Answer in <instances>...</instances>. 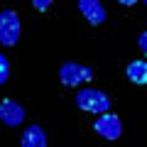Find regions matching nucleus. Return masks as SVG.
<instances>
[{"mask_svg":"<svg viewBox=\"0 0 147 147\" xmlns=\"http://www.w3.org/2000/svg\"><path fill=\"white\" fill-rule=\"evenodd\" d=\"M118 3H120V5H125V7H130V5H135L137 0H118Z\"/></svg>","mask_w":147,"mask_h":147,"instance_id":"12","label":"nucleus"},{"mask_svg":"<svg viewBox=\"0 0 147 147\" xmlns=\"http://www.w3.org/2000/svg\"><path fill=\"white\" fill-rule=\"evenodd\" d=\"M22 145L25 147H47V132L39 125H30L22 132Z\"/></svg>","mask_w":147,"mask_h":147,"instance_id":"7","label":"nucleus"},{"mask_svg":"<svg viewBox=\"0 0 147 147\" xmlns=\"http://www.w3.org/2000/svg\"><path fill=\"white\" fill-rule=\"evenodd\" d=\"M25 108H22L20 103H15L12 98H5L3 103H0V120L5 123L7 127H17L22 125V120H25Z\"/></svg>","mask_w":147,"mask_h":147,"instance_id":"5","label":"nucleus"},{"mask_svg":"<svg viewBox=\"0 0 147 147\" xmlns=\"http://www.w3.org/2000/svg\"><path fill=\"white\" fill-rule=\"evenodd\" d=\"M145 5H147V0H145Z\"/></svg>","mask_w":147,"mask_h":147,"instance_id":"13","label":"nucleus"},{"mask_svg":"<svg viewBox=\"0 0 147 147\" xmlns=\"http://www.w3.org/2000/svg\"><path fill=\"white\" fill-rule=\"evenodd\" d=\"M59 79H61L64 86L76 88V86L88 84V81L93 79V69L84 66V64H76V61H66V64H61V69H59Z\"/></svg>","mask_w":147,"mask_h":147,"instance_id":"2","label":"nucleus"},{"mask_svg":"<svg viewBox=\"0 0 147 147\" xmlns=\"http://www.w3.org/2000/svg\"><path fill=\"white\" fill-rule=\"evenodd\" d=\"M93 130L98 132L100 137H105V140H118V137L123 135V123L120 118L115 115V113H100L98 120L93 123Z\"/></svg>","mask_w":147,"mask_h":147,"instance_id":"4","label":"nucleus"},{"mask_svg":"<svg viewBox=\"0 0 147 147\" xmlns=\"http://www.w3.org/2000/svg\"><path fill=\"white\" fill-rule=\"evenodd\" d=\"M7 79H10V61L5 54H0V84H7Z\"/></svg>","mask_w":147,"mask_h":147,"instance_id":"9","label":"nucleus"},{"mask_svg":"<svg viewBox=\"0 0 147 147\" xmlns=\"http://www.w3.org/2000/svg\"><path fill=\"white\" fill-rule=\"evenodd\" d=\"M137 47H140V52L147 57V32H142V34L137 37Z\"/></svg>","mask_w":147,"mask_h":147,"instance_id":"11","label":"nucleus"},{"mask_svg":"<svg viewBox=\"0 0 147 147\" xmlns=\"http://www.w3.org/2000/svg\"><path fill=\"white\" fill-rule=\"evenodd\" d=\"M30 3H32V7H34L37 12H47L49 7H52L54 0H30Z\"/></svg>","mask_w":147,"mask_h":147,"instance_id":"10","label":"nucleus"},{"mask_svg":"<svg viewBox=\"0 0 147 147\" xmlns=\"http://www.w3.org/2000/svg\"><path fill=\"white\" fill-rule=\"evenodd\" d=\"M20 39V17L15 10H3L0 12V44L3 47H15Z\"/></svg>","mask_w":147,"mask_h":147,"instance_id":"3","label":"nucleus"},{"mask_svg":"<svg viewBox=\"0 0 147 147\" xmlns=\"http://www.w3.org/2000/svg\"><path fill=\"white\" fill-rule=\"evenodd\" d=\"M76 105L84 113H105L110 110V98L100 88H81L76 93Z\"/></svg>","mask_w":147,"mask_h":147,"instance_id":"1","label":"nucleus"},{"mask_svg":"<svg viewBox=\"0 0 147 147\" xmlns=\"http://www.w3.org/2000/svg\"><path fill=\"white\" fill-rule=\"evenodd\" d=\"M79 10L91 25H103L105 22V7L100 0H79Z\"/></svg>","mask_w":147,"mask_h":147,"instance_id":"6","label":"nucleus"},{"mask_svg":"<svg viewBox=\"0 0 147 147\" xmlns=\"http://www.w3.org/2000/svg\"><path fill=\"white\" fill-rule=\"evenodd\" d=\"M125 74L135 86H147V61H140V59L130 61L127 69H125Z\"/></svg>","mask_w":147,"mask_h":147,"instance_id":"8","label":"nucleus"}]
</instances>
